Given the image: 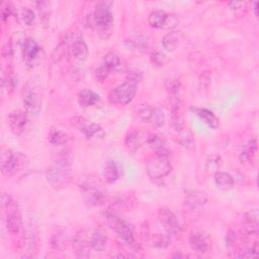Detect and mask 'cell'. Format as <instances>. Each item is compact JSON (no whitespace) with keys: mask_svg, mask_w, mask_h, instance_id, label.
Segmentation results:
<instances>
[{"mask_svg":"<svg viewBox=\"0 0 259 259\" xmlns=\"http://www.w3.org/2000/svg\"><path fill=\"white\" fill-rule=\"evenodd\" d=\"M146 171L148 176L152 179H161L170 173L171 165L169 162V151L167 148L155 151V154L148 159Z\"/></svg>","mask_w":259,"mask_h":259,"instance_id":"obj_1","label":"cell"},{"mask_svg":"<svg viewBox=\"0 0 259 259\" xmlns=\"http://www.w3.org/2000/svg\"><path fill=\"white\" fill-rule=\"evenodd\" d=\"M139 78L137 74L131 73V76L124 83L120 84L115 89L110 91L109 102L119 105H126L130 104L137 93Z\"/></svg>","mask_w":259,"mask_h":259,"instance_id":"obj_2","label":"cell"},{"mask_svg":"<svg viewBox=\"0 0 259 259\" xmlns=\"http://www.w3.org/2000/svg\"><path fill=\"white\" fill-rule=\"evenodd\" d=\"M70 162L69 160L63 157L58 160L55 165L48 168L46 171V177L48 182L56 189H62L66 187L70 181Z\"/></svg>","mask_w":259,"mask_h":259,"instance_id":"obj_3","label":"cell"},{"mask_svg":"<svg viewBox=\"0 0 259 259\" xmlns=\"http://www.w3.org/2000/svg\"><path fill=\"white\" fill-rule=\"evenodd\" d=\"M29 162L28 157L18 152L6 150L1 155V172L5 176H12L21 171Z\"/></svg>","mask_w":259,"mask_h":259,"instance_id":"obj_4","label":"cell"},{"mask_svg":"<svg viewBox=\"0 0 259 259\" xmlns=\"http://www.w3.org/2000/svg\"><path fill=\"white\" fill-rule=\"evenodd\" d=\"M6 229L10 235H17L21 229V217L17 204L8 195L3 196Z\"/></svg>","mask_w":259,"mask_h":259,"instance_id":"obj_5","label":"cell"},{"mask_svg":"<svg viewBox=\"0 0 259 259\" xmlns=\"http://www.w3.org/2000/svg\"><path fill=\"white\" fill-rule=\"evenodd\" d=\"M105 218L109 227L117 233V235L122 241H124L128 246L135 245L133 231L124 220L121 219L113 211H110V209H107L105 212Z\"/></svg>","mask_w":259,"mask_h":259,"instance_id":"obj_6","label":"cell"},{"mask_svg":"<svg viewBox=\"0 0 259 259\" xmlns=\"http://www.w3.org/2000/svg\"><path fill=\"white\" fill-rule=\"evenodd\" d=\"M80 190L82 191L86 202L91 206L100 207L104 205L106 202L105 192L98 186L97 181L90 177L86 178L80 184Z\"/></svg>","mask_w":259,"mask_h":259,"instance_id":"obj_7","label":"cell"},{"mask_svg":"<svg viewBox=\"0 0 259 259\" xmlns=\"http://www.w3.org/2000/svg\"><path fill=\"white\" fill-rule=\"evenodd\" d=\"M70 124L72 127L77 129L78 131L82 132L87 140H103L104 138V132L103 128L95 124V122H91L84 118L81 117H74L70 119Z\"/></svg>","mask_w":259,"mask_h":259,"instance_id":"obj_8","label":"cell"},{"mask_svg":"<svg viewBox=\"0 0 259 259\" xmlns=\"http://www.w3.org/2000/svg\"><path fill=\"white\" fill-rule=\"evenodd\" d=\"M23 104L28 115L35 117L40 114L42 108V97L39 88L35 84L29 83L24 89Z\"/></svg>","mask_w":259,"mask_h":259,"instance_id":"obj_9","label":"cell"},{"mask_svg":"<svg viewBox=\"0 0 259 259\" xmlns=\"http://www.w3.org/2000/svg\"><path fill=\"white\" fill-rule=\"evenodd\" d=\"M159 221L161 223L166 231L167 234L170 236L172 235H178L181 232V227L179 222L177 221L176 216L172 213L168 208H161L159 209L158 213Z\"/></svg>","mask_w":259,"mask_h":259,"instance_id":"obj_10","label":"cell"},{"mask_svg":"<svg viewBox=\"0 0 259 259\" xmlns=\"http://www.w3.org/2000/svg\"><path fill=\"white\" fill-rule=\"evenodd\" d=\"M93 22L100 28H107L113 22V14L110 3L102 1L98 2L93 12Z\"/></svg>","mask_w":259,"mask_h":259,"instance_id":"obj_11","label":"cell"},{"mask_svg":"<svg viewBox=\"0 0 259 259\" xmlns=\"http://www.w3.org/2000/svg\"><path fill=\"white\" fill-rule=\"evenodd\" d=\"M8 125L11 132L17 136H20L26 131L28 125V114L21 110H14L8 116Z\"/></svg>","mask_w":259,"mask_h":259,"instance_id":"obj_12","label":"cell"},{"mask_svg":"<svg viewBox=\"0 0 259 259\" xmlns=\"http://www.w3.org/2000/svg\"><path fill=\"white\" fill-rule=\"evenodd\" d=\"M41 53V47L34 39H28L23 43L22 48V57L23 61L28 66L33 67L35 60L38 59Z\"/></svg>","mask_w":259,"mask_h":259,"instance_id":"obj_13","label":"cell"},{"mask_svg":"<svg viewBox=\"0 0 259 259\" xmlns=\"http://www.w3.org/2000/svg\"><path fill=\"white\" fill-rule=\"evenodd\" d=\"M207 197L204 191L201 190H193L190 192L184 201V206H186L189 212L195 213L200 211L201 207L207 203Z\"/></svg>","mask_w":259,"mask_h":259,"instance_id":"obj_14","label":"cell"},{"mask_svg":"<svg viewBox=\"0 0 259 259\" xmlns=\"http://www.w3.org/2000/svg\"><path fill=\"white\" fill-rule=\"evenodd\" d=\"M258 209H250L246 213L242 220V231L246 236L254 235L258 231Z\"/></svg>","mask_w":259,"mask_h":259,"instance_id":"obj_15","label":"cell"},{"mask_svg":"<svg viewBox=\"0 0 259 259\" xmlns=\"http://www.w3.org/2000/svg\"><path fill=\"white\" fill-rule=\"evenodd\" d=\"M73 246L75 249V254L78 258H88L90 256L91 244L90 240L87 239L84 232H79L77 235L74 237Z\"/></svg>","mask_w":259,"mask_h":259,"instance_id":"obj_16","label":"cell"},{"mask_svg":"<svg viewBox=\"0 0 259 259\" xmlns=\"http://www.w3.org/2000/svg\"><path fill=\"white\" fill-rule=\"evenodd\" d=\"M190 245L196 253L204 254L207 252L209 247L208 237L202 232H192L190 236Z\"/></svg>","mask_w":259,"mask_h":259,"instance_id":"obj_17","label":"cell"},{"mask_svg":"<svg viewBox=\"0 0 259 259\" xmlns=\"http://www.w3.org/2000/svg\"><path fill=\"white\" fill-rule=\"evenodd\" d=\"M192 112L199 117L205 124H207L209 128L218 129L220 126V120L216 117V115L207 108H191Z\"/></svg>","mask_w":259,"mask_h":259,"instance_id":"obj_18","label":"cell"},{"mask_svg":"<svg viewBox=\"0 0 259 259\" xmlns=\"http://www.w3.org/2000/svg\"><path fill=\"white\" fill-rule=\"evenodd\" d=\"M72 53L75 59L79 61H85L88 57V47L84 42V40L79 36L75 38L72 42Z\"/></svg>","mask_w":259,"mask_h":259,"instance_id":"obj_19","label":"cell"},{"mask_svg":"<svg viewBox=\"0 0 259 259\" xmlns=\"http://www.w3.org/2000/svg\"><path fill=\"white\" fill-rule=\"evenodd\" d=\"M171 125L173 127L175 132L186 127L184 126V119L182 115L180 103L178 100H176V102L173 103V105H172L171 108Z\"/></svg>","mask_w":259,"mask_h":259,"instance_id":"obj_20","label":"cell"},{"mask_svg":"<svg viewBox=\"0 0 259 259\" xmlns=\"http://www.w3.org/2000/svg\"><path fill=\"white\" fill-rule=\"evenodd\" d=\"M77 101L80 106L89 107L93 106L98 101H100V95L96 94L91 89H83L78 93Z\"/></svg>","mask_w":259,"mask_h":259,"instance_id":"obj_21","label":"cell"},{"mask_svg":"<svg viewBox=\"0 0 259 259\" xmlns=\"http://www.w3.org/2000/svg\"><path fill=\"white\" fill-rule=\"evenodd\" d=\"M215 182L218 189L223 191H228L234 187V178L229 173H226V172H216Z\"/></svg>","mask_w":259,"mask_h":259,"instance_id":"obj_22","label":"cell"},{"mask_svg":"<svg viewBox=\"0 0 259 259\" xmlns=\"http://www.w3.org/2000/svg\"><path fill=\"white\" fill-rule=\"evenodd\" d=\"M176 133H177V142L181 146L187 148L189 150L193 149L195 146V141H194V136L190 130L184 127L183 129L177 131Z\"/></svg>","mask_w":259,"mask_h":259,"instance_id":"obj_23","label":"cell"},{"mask_svg":"<svg viewBox=\"0 0 259 259\" xmlns=\"http://www.w3.org/2000/svg\"><path fill=\"white\" fill-rule=\"evenodd\" d=\"M142 143H143L142 136H141L140 132L137 130L131 131L127 135L126 140H125V145L131 152L137 151L139 148L142 146Z\"/></svg>","mask_w":259,"mask_h":259,"instance_id":"obj_24","label":"cell"},{"mask_svg":"<svg viewBox=\"0 0 259 259\" xmlns=\"http://www.w3.org/2000/svg\"><path fill=\"white\" fill-rule=\"evenodd\" d=\"M104 177L107 183H114L120 177L118 165L114 161H107L104 168Z\"/></svg>","mask_w":259,"mask_h":259,"instance_id":"obj_25","label":"cell"},{"mask_svg":"<svg viewBox=\"0 0 259 259\" xmlns=\"http://www.w3.org/2000/svg\"><path fill=\"white\" fill-rule=\"evenodd\" d=\"M256 150H257V141L256 139H252L244 146L243 150L240 154L239 159L241 163H247L251 161L256 153Z\"/></svg>","mask_w":259,"mask_h":259,"instance_id":"obj_26","label":"cell"},{"mask_svg":"<svg viewBox=\"0 0 259 259\" xmlns=\"http://www.w3.org/2000/svg\"><path fill=\"white\" fill-rule=\"evenodd\" d=\"M107 238L101 231H95L90 238V244L92 249L98 252H103L106 247Z\"/></svg>","mask_w":259,"mask_h":259,"instance_id":"obj_27","label":"cell"},{"mask_svg":"<svg viewBox=\"0 0 259 259\" xmlns=\"http://www.w3.org/2000/svg\"><path fill=\"white\" fill-rule=\"evenodd\" d=\"M180 34L178 32L168 33L162 40V45L168 52H173L180 41Z\"/></svg>","mask_w":259,"mask_h":259,"instance_id":"obj_28","label":"cell"},{"mask_svg":"<svg viewBox=\"0 0 259 259\" xmlns=\"http://www.w3.org/2000/svg\"><path fill=\"white\" fill-rule=\"evenodd\" d=\"M110 70V73L113 72H120L124 69V64H122L121 60L120 57L115 54V53H108L104 57V62Z\"/></svg>","mask_w":259,"mask_h":259,"instance_id":"obj_29","label":"cell"},{"mask_svg":"<svg viewBox=\"0 0 259 259\" xmlns=\"http://www.w3.org/2000/svg\"><path fill=\"white\" fill-rule=\"evenodd\" d=\"M167 17V14H165L162 10H155L152 11L149 17H148V22L154 29H162L165 20Z\"/></svg>","mask_w":259,"mask_h":259,"instance_id":"obj_30","label":"cell"},{"mask_svg":"<svg viewBox=\"0 0 259 259\" xmlns=\"http://www.w3.org/2000/svg\"><path fill=\"white\" fill-rule=\"evenodd\" d=\"M69 141V136L61 130L52 129L49 133V142L52 145L59 146V145H65Z\"/></svg>","mask_w":259,"mask_h":259,"instance_id":"obj_31","label":"cell"},{"mask_svg":"<svg viewBox=\"0 0 259 259\" xmlns=\"http://www.w3.org/2000/svg\"><path fill=\"white\" fill-rule=\"evenodd\" d=\"M145 142L148 146L151 148V149H153L155 151L161 150V149H164V148H166L164 140L162 139V137H160V136L157 134L148 135L145 139Z\"/></svg>","mask_w":259,"mask_h":259,"instance_id":"obj_32","label":"cell"},{"mask_svg":"<svg viewBox=\"0 0 259 259\" xmlns=\"http://www.w3.org/2000/svg\"><path fill=\"white\" fill-rule=\"evenodd\" d=\"M222 166V158L217 154L209 155L206 162V170L207 173H216Z\"/></svg>","mask_w":259,"mask_h":259,"instance_id":"obj_33","label":"cell"},{"mask_svg":"<svg viewBox=\"0 0 259 259\" xmlns=\"http://www.w3.org/2000/svg\"><path fill=\"white\" fill-rule=\"evenodd\" d=\"M156 109L157 107H153L149 104H142L141 107L139 108L138 115L144 121L152 124L153 120H154V116L156 114Z\"/></svg>","mask_w":259,"mask_h":259,"instance_id":"obj_34","label":"cell"},{"mask_svg":"<svg viewBox=\"0 0 259 259\" xmlns=\"http://www.w3.org/2000/svg\"><path fill=\"white\" fill-rule=\"evenodd\" d=\"M171 239L169 234H156L153 237V246L157 248H166L169 245Z\"/></svg>","mask_w":259,"mask_h":259,"instance_id":"obj_35","label":"cell"},{"mask_svg":"<svg viewBox=\"0 0 259 259\" xmlns=\"http://www.w3.org/2000/svg\"><path fill=\"white\" fill-rule=\"evenodd\" d=\"M180 87L181 84L178 79H168L165 81V88L170 95H177L180 90Z\"/></svg>","mask_w":259,"mask_h":259,"instance_id":"obj_36","label":"cell"},{"mask_svg":"<svg viewBox=\"0 0 259 259\" xmlns=\"http://www.w3.org/2000/svg\"><path fill=\"white\" fill-rule=\"evenodd\" d=\"M130 44L133 46L134 49L138 51H144L145 49L148 47V41L143 35H138L135 36V38L131 41H129Z\"/></svg>","mask_w":259,"mask_h":259,"instance_id":"obj_37","label":"cell"},{"mask_svg":"<svg viewBox=\"0 0 259 259\" xmlns=\"http://www.w3.org/2000/svg\"><path fill=\"white\" fill-rule=\"evenodd\" d=\"M109 74H110V70L104 63H103L101 66H98L97 69L95 70L96 79L100 82H104L107 78Z\"/></svg>","mask_w":259,"mask_h":259,"instance_id":"obj_38","label":"cell"},{"mask_svg":"<svg viewBox=\"0 0 259 259\" xmlns=\"http://www.w3.org/2000/svg\"><path fill=\"white\" fill-rule=\"evenodd\" d=\"M226 245H227L228 249L230 250L229 252H231L234 249H237V237H236L235 232L232 231V230H229L227 232Z\"/></svg>","mask_w":259,"mask_h":259,"instance_id":"obj_39","label":"cell"},{"mask_svg":"<svg viewBox=\"0 0 259 259\" xmlns=\"http://www.w3.org/2000/svg\"><path fill=\"white\" fill-rule=\"evenodd\" d=\"M21 17L23 22L27 24V26H32L33 22L35 21V14L34 11L29 9V8H23L21 11Z\"/></svg>","mask_w":259,"mask_h":259,"instance_id":"obj_40","label":"cell"},{"mask_svg":"<svg viewBox=\"0 0 259 259\" xmlns=\"http://www.w3.org/2000/svg\"><path fill=\"white\" fill-rule=\"evenodd\" d=\"M229 7L232 11H234V14L236 15H242L245 14L246 11V3L245 2H237V1H233L229 3Z\"/></svg>","mask_w":259,"mask_h":259,"instance_id":"obj_41","label":"cell"},{"mask_svg":"<svg viewBox=\"0 0 259 259\" xmlns=\"http://www.w3.org/2000/svg\"><path fill=\"white\" fill-rule=\"evenodd\" d=\"M1 86H2V89H6L8 93H10L12 90L15 89V86H16V81L15 79L12 78L10 75H7V76H3L2 78V83H1Z\"/></svg>","mask_w":259,"mask_h":259,"instance_id":"obj_42","label":"cell"},{"mask_svg":"<svg viewBox=\"0 0 259 259\" xmlns=\"http://www.w3.org/2000/svg\"><path fill=\"white\" fill-rule=\"evenodd\" d=\"M179 22V19L176 16L174 15H167V17H166V20H165V23L162 29H165V30H169V29H173L175 28L177 24Z\"/></svg>","mask_w":259,"mask_h":259,"instance_id":"obj_43","label":"cell"},{"mask_svg":"<svg viewBox=\"0 0 259 259\" xmlns=\"http://www.w3.org/2000/svg\"><path fill=\"white\" fill-rule=\"evenodd\" d=\"M151 61L157 66H163L165 64V62H166V56L164 54H162V53L156 51V52L152 53Z\"/></svg>","mask_w":259,"mask_h":259,"instance_id":"obj_44","label":"cell"},{"mask_svg":"<svg viewBox=\"0 0 259 259\" xmlns=\"http://www.w3.org/2000/svg\"><path fill=\"white\" fill-rule=\"evenodd\" d=\"M14 14V5L9 2H3L1 5V17L5 20L8 17Z\"/></svg>","mask_w":259,"mask_h":259,"instance_id":"obj_45","label":"cell"},{"mask_svg":"<svg viewBox=\"0 0 259 259\" xmlns=\"http://www.w3.org/2000/svg\"><path fill=\"white\" fill-rule=\"evenodd\" d=\"M252 5H253V7H252V9H253V11H254V15H255V17H257V16H258V12H257V7H258V2H252Z\"/></svg>","mask_w":259,"mask_h":259,"instance_id":"obj_46","label":"cell"}]
</instances>
